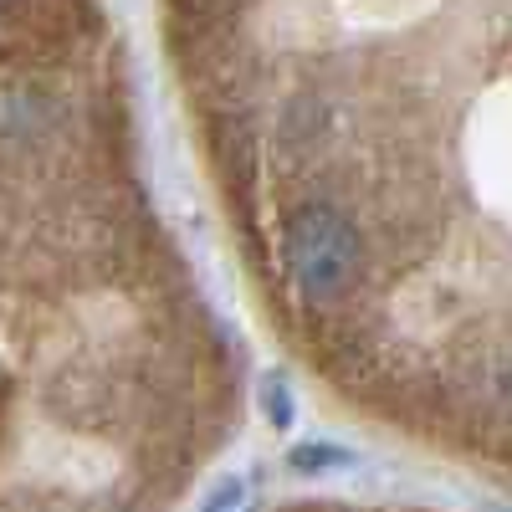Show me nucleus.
Instances as JSON below:
<instances>
[{"instance_id": "nucleus-1", "label": "nucleus", "mask_w": 512, "mask_h": 512, "mask_svg": "<svg viewBox=\"0 0 512 512\" xmlns=\"http://www.w3.org/2000/svg\"><path fill=\"white\" fill-rule=\"evenodd\" d=\"M287 262L308 297H333L349 287L359 267V236L333 210H303L287 231Z\"/></svg>"}, {"instance_id": "nucleus-2", "label": "nucleus", "mask_w": 512, "mask_h": 512, "mask_svg": "<svg viewBox=\"0 0 512 512\" xmlns=\"http://www.w3.org/2000/svg\"><path fill=\"white\" fill-rule=\"evenodd\" d=\"M323 461H349V451H338V446H303V451H292L297 472H323Z\"/></svg>"}, {"instance_id": "nucleus-3", "label": "nucleus", "mask_w": 512, "mask_h": 512, "mask_svg": "<svg viewBox=\"0 0 512 512\" xmlns=\"http://www.w3.org/2000/svg\"><path fill=\"white\" fill-rule=\"evenodd\" d=\"M267 415H277V425H287V420H292V400H287L282 384H272V390H267Z\"/></svg>"}]
</instances>
